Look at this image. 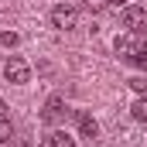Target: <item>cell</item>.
<instances>
[{"instance_id": "6", "label": "cell", "mask_w": 147, "mask_h": 147, "mask_svg": "<svg viewBox=\"0 0 147 147\" xmlns=\"http://www.w3.org/2000/svg\"><path fill=\"white\" fill-rule=\"evenodd\" d=\"M75 120H79V130H82V137H89V140H92V137H99V123H96L89 113H79Z\"/></svg>"}, {"instance_id": "5", "label": "cell", "mask_w": 147, "mask_h": 147, "mask_svg": "<svg viewBox=\"0 0 147 147\" xmlns=\"http://www.w3.org/2000/svg\"><path fill=\"white\" fill-rule=\"evenodd\" d=\"M65 113H69V106H65V99L51 96V99L45 103V110H41V123H58V120H65Z\"/></svg>"}, {"instance_id": "12", "label": "cell", "mask_w": 147, "mask_h": 147, "mask_svg": "<svg viewBox=\"0 0 147 147\" xmlns=\"http://www.w3.org/2000/svg\"><path fill=\"white\" fill-rule=\"evenodd\" d=\"M127 62H130V65H137V69H147V51H140V55H130Z\"/></svg>"}, {"instance_id": "4", "label": "cell", "mask_w": 147, "mask_h": 147, "mask_svg": "<svg viewBox=\"0 0 147 147\" xmlns=\"http://www.w3.org/2000/svg\"><path fill=\"white\" fill-rule=\"evenodd\" d=\"M123 24H127L130 31H147V10L137 7V3H127V7H123Z\"/></svg>"}, {"instance_id": "13", "label": "cell", "mask_w": 147, "mask_h": 147, "mask_svg": "<svg viewBox=\"0 0 147 147\" xmlns=\"http://www.w3.org/2000/svg\"><path fill=\"white\" fill-rule=\"evenodd\" d=\"M82 3H86V7H89V10H92V14H96V10H103V7H106V0H82Z\"/></svg>"}, {"instance_id": "1", "label": "cell", "mask_w": 147, "mask_h": 147, "mask_svg": "<svg viewBox=\"0 0 147 147\" xmlns=\"http://www.w3.org/2000/svg\"><path fill=\"white\" fill-rule=\"evenodd\" d=\"M147 51V31H130V34L116 38V55L130 58V55H140Z\"/></svg>"}, {"instance_id": "11", "label": "cell", "mask_w": 147, "mask_h": 147, "mask_svg": "<svg viewBox=\"0 0 147 147\" xmlns=\"http://www.w3.org/2000/svg\"><path fill=\"white\" fill-rule=\"evenodd\" d=\"M130 89L144 96V92H147V79H140V75H137V79H130Z\"/></svg>"}, {"instance_id": "7", "label": "cell", "mask_w": 147, "mask_h": 147, "mask_svg": "<svg viewBox=\"0 0 147 147\" xmlns=\"http://www.w3.org/2000/svg\"><path fill=\"white\" fill-rule=\"evenodd\" d=\"M45 144H48V147H75V140L69 137V134L55 130V134H48V137H45Z\"/></svg>"}, {"instance_id": "3", "label": "cell", "mask_w": 147, "mask_h": 147, "mask_svg": "<svg viewBox=\"0 0 147 147\" xmlns=\"http://www.w3.org/2000/svg\"><path fill=\"white\" fill-rule=\"evenodd\" d=\"M3 75H7V82H14V86H24V82L31 79V65H28L24 58H10V62L3 65Z\"/></svg>"}, {"instance_id": "2", "label": "cell", "mask_w": 147, "mask_h": 147, "mask_svg": "<svg viewBox=\"0 0 147 147\" xmlns=\"http://www.w3.org/2000/svg\"><path fill=\"white\" fill-rule=\"evenodd\" d=\"M51 24H55L58 31H72V28H79V10L69 7V3L51 7Z\"/></svg>"}, {"instance_id": "9", "label": "cell", "mask_w": 147, "mask_h": 147, "mask_svg": "<svg viewBox=\"0 0 147 147\" xmlns=\"http://www.w3.org/2000/svg\"><path fill=\"white\" fill-rule=\"evenodd\" d=\"M10 137H14V127H10V120L0 113V144H7Z\"/></svg>"}, {"instance_id": "14", "label": "cell", "mask_w": 147, "mask_h": 147, "mask_svg": "<svg viewBox=\"0 0 147 147\" xmlns=\"http://www.w3.org/2000/svg\"><path fill=\"white\" fill-rule=\"evenodd\" d=\"M106 7H127V0H106Z\"/></svg>"}, {"instance_id": "10", "label": "cell", "mask_w": 147, "mask_h": 147, "mask_svg": "<svg viewBox=\"0 0 147 147\" xmlns=\"http://www.w3.org/2000/svg\"><path fill=\"white\" fill-rule=\"evenodd\" d=\"M0 41H3L7 48H17V45H21V34H14V31H3V34H0Z\"/></svg>"}, {"instance_id": "8", "label": "cell", "mask_w": 147, "mask_h": 147, "mask_svg": "<svg viewBox=\"0 0 147 147\" xmlns=\"http://www.w3.org/2000/svg\"><path fill=\"white\" fill-rule=\"evenodd\" d=\"M130 116H134L137 123H147V96L134 99V106H130Z\"/></svg>"}]
</instances>
